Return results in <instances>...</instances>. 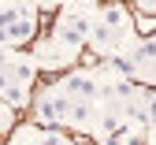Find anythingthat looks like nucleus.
<instances>
[{
    "label": "nucleus",
    "mask_w": 156,
    "mask_h": 145,
    "mask_svg": "<svg viewBox=\"0 0 156 145\" xmlns=\"http://www.w3.org/2000/svg\"><path fill=\"white\" fill-rule=\"evenodd\" d=\"M71 104H74V100L63 89H48L41 100H37V123H41V127H60V123H67Z\"/></svg>",
    "instance_id": "obj_1"
},
{
    "label": "nucleus",
    "mask_w": 156,
    "mask_h": 145,
    "mask_svg": "<svg viewBox=\"0 0 156 145\" xmlns=\"http://www.w3.org/2000/svg\"><path fill=\"white\" fill-rule=\"evenodd\" d=\"M63 93L71 100H93L97 104V93H101V82H97L93 74H71L63 82Z\"/></svg>",
    "instance_id": "obj_2"
},
{
    "label": "nucleus",
    "mask_w": 156,
    "mask_h": 145,
    "mask_svg": "<svg viewBox=\"0 0 156 145\" xmlns=\"http://www.w3.org/2000/svg\"><path fill=\"white\" fill-rule=\"evenodd\" d=\"M71 60H74V52L60 49L56 41H41V45L34 49V63H37V67H67Z\"/></svg>",
    "instance_id": "obj_3"
},
{
    "label": "nucleus",
    "mask_w": 156,
    "mask_h": 145,
    "mask_svg": "<svg viewBox=\"0 0 156 145\" xmlns=\"http://www.w3.org/2000/svg\"><path fill=\"white\" fill-rule=\"evenodd\" d=\"M119 30L115 26H108V23H101V19H97L93 23V34H89V41H93V49H101V52H112L115 45H119Z\"/></svg>",
    "instance_id": "obj_4"
},
{
    "label": "nucleus",
    "mask_w": 156,
    "mask_h": 145,
    "mask_svg": "<svg viewBox=\"0 0 156 145\" xmlns=\"http://www.w3.org/2000/svg\"><path fill=\"white\" fill-rule=\"evenodd\" d=\"M34 15H37V8H26V11H23V19L8 26V37H11V45H19V41L34 37V26H37V19H34Z\"/></svg>",
    "instance_id": "obj_5"
},
{
    "label": "nucleus",
    "mask_w": 156,
    "mask_h": 145,
    "mask_svg": "<svg viewBox=\"0 0 156 145\" xmlns=\"http://www.w3.org/2000/svg\"><path fill=\"white\" fill-rule=\"evenodd\" d=\"M93 115H97V104H93V100H74L67 123H71V127H78V130H86L89 123H93Z\"/></svg>",
    "instance_id": "obj_6"
},
{
    "label": "nucleus",
    "mask_w": 156,
    "mask_h": 145,
    "mask_svg": "<svg viewBox=\"0 0 156 145\" xmlns=\"http://www.w3.org/2000/svg\"><path fill=\"white\" fill-rule=\"evenodd\" d=\"M34 71H37V63H34V60H15L8 74H11L15 82H23V86H30V78H34Z\"/></svg>",
    "instance_id": "obj_7"
},
{
    "label": "nucleus",
    "mask_w": 156,
    "mask_h": 145,
    "mask_svg": "<svg viewBox=\"0 0 156 145\" xmlns=\"http://www.w3.org/2000/svg\"><path fill=\"white\" fill-rule=\"evenodd\" d=\"M41 145H71V141H67V138H60V134H45V138H41Z\"/></svg>",
    "instance_id": "obj_8"
},
{
    "label": "nucleus",
    "mask_w": 156,
    "mask_h": 145,
    "mask_svg": "<svg viewBox=\"0 0 156 145\" xmlns=\"http://www.w3.org/2000/svg\"><path fill=\"white\" fill-rule=\"evenodd\" d=\"M8 123H11V112H8V104H0V130H8Z\"/></svg>",
    "instance_id": "obj_9"
},
{
    "label": "nucleus",
    "mask_w": 156,
    "mask_h": 145,
    "mask_svg": "<svg viewBox=\"0 0 156 145\" xmlns=\"http://www.w3.org/2000/svg\"><path fill=\"white\" fill-rule=\"evenodd\" d=\"M8 45H11V37H8V30H4V26H0V49H8Z\"/></svg>",
    "instance_id": "obj_10"
}]
</instances>
